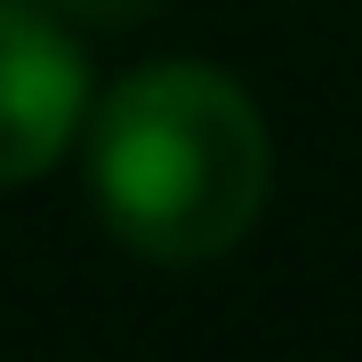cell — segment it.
<instances>
[{
  "label": "cell",
  "mask_w": 362,
  "mask_h": 362,
  "mask_svg": "<svg viewBox=\"0 0 362 362\" xmlns=\"http://www.w3.org/2000/svg\"><path fill=\"white\" fill-rule=\"evenodd\" d=\"M97 218L145 266H209L274 202V129L258 97L202 57H161L89 105Z\"/></svg>",
  "instance_id": "1"
},
{
  "label": "cell",
  "mask_w": 362,
  "mask_h": 362,
  "mask_svg": "<svg viewBox=\"0 0 362 362\" xmlns=\"http://www.w3.org/2000/svg\"><path fill=\"white\" fill-rule=\"evenodd\" d=\"M89 129V65L40 0H0V194L49 177Z\"/></svg>",
  "instance_id": "2"
},
{
  "label": "cell",
  "mask_w": 362,
  "mask_h": 362,
  "mask_svg": "<svg viewBox=\"0 0 362 362\" xmlns=\"http://www.w3.org/2000/svg\"><path fill=\"white\" fill-rule=\"evenodd\" d=\"M40 8L65 16L73 33H137V25H153L169 0H40Z\"/></svg>",
  "instance_id": "3"
}]
</instances>
